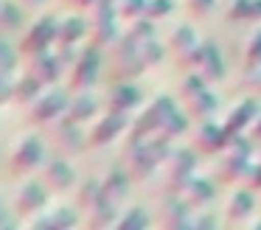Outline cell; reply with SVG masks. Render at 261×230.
Instances as JSON below:
<instances>
[{
	"mask_svg": "<svg viewBox=\"0 0 261 230\" xmlns=\"http://www.w3.org/2000/svg\"><path fill=\"white\" fill-rule=\"evenodd\" d=\"M255 160V146L247 135H233L227 149L222 151V160H219V168H216V180L219 183H227V185H236V183H244L250 166Z\"/></svg>",
	"mask_w": 261,
	"mask_h": 230,
	"instance_id": "4",
	"label": "cell"
},
{
	"mask_svg": "<svg viewBox=\"0 0 261 230\" xmlns=\"http://www.w3.org/2000/svg\"><path fill=\"white\" fill-rule=\"evenodd\" d=\"M255 208H258L255 191H250L247 185H244V188H236L230 194V199H227V205H225V216H227V222L242 224V222H250V219H253Z\"/></svg>",
	"mask_w": 261,
	"mask_h": 230,
	"instance_id": "23",
	"label": "cell"
},
{
	"mask_svg": "<svg viewBox=\"0 0 261 230\" xmlns=\"http://www.w3.org/2000/svg\"><path fill=\"white\" fill-rule=\"evenodd\" d=\"M48 135H51V146L54 151L65 157H73V155H82L87 146V132H82V123L70 121V118H57L54 123H48Z\"/></svg>",
	"mask_w": 261,
	"mask_h": 230,
	"instance_id": "13",
	"label": "cell"
},
{
	"mask_svg": "<svg viewBox=\"0 0 261 230\" xmlns=\"http://www.w3.org/2000/svg\"><path fill=\"white\" fill-rule=\"evenodd\" d=\"M180 95H182V107L194 121H208L216 115L219 110V95L211 90V84L202 79L199 70H188L180 82Z\"/></svg>",
	"mask_w": 261,
	"mask_h": 230,
	"instance_id": "3",
	"label": "cell"
},
{
	"mask_svg": "<svg viewBox=\"0 0 261 230\" xmlns=\"http://www.w3.org/2000/svg\"><path fill=\"white\" fill-rule=\"evenodd\" d=\"M129 123H132V115H129V112L107 110V112H104V115L90 126V132H87V146H90V149H104V146L115 143L121 135L129 132Z\"/></svg>",
	"mask_w": 261,
	"mask_h": 230,
	"instance_id": "14",
	"label": "cell"
},
{
	"mask_svg": "<svg viewBox=\"0 0 261 230\" xmlns=\"http://www.w3.org/2000/svg\"><path fill=\"white\" fill-rule=\"evenodd\" d=\"M247 138L253 140V146H255V149H261V112H258V115H255L253 126L247 129Z\"/></svg>",
	"mask_w": 261,
	"mask_h": 230,
	"instance_id": "48",
	"label": "cell"
},
{
	"mask_svg": "<svg viewBox=\"0 0 261 230\" xmlns=\"http://www.w3.org/2000/svg\"><path fill=\"white\" fill-rule=\"evenodd\" d=\"M20 50L12 48V42H9L6 34H0V73H6V76H14L20 67Z\"/></svg>",
	"mask_w": 261,
	"mask_h": 230,
	"instance_id": "37",
	"label": "cell"
},
{
	"mask_svg": "<svg viewBox=\"0 0 261 230\" xmlns=\"http://www.w3.org/2000/svg\"><path fill=\"white\" fill-rule=\"evenodd\" d=\"M230 22H261V0H233L227 9Z\"/></svg>",
	"mask_w": 261,
	"mask_h": 230,
	"instance_id": "33",
	"label": "cell"
},
{
	"mask_svg": "<svg viewBox=\"0 0 261 230\" xmlns=\"http://www.w3.org/2000/svg\"><path fill=\"white\" fill-rule=\"evenodd\" d=\"M85 216H87V227H93V230L115 227V224H118V216H121V202L104 196V199L98 202L93 211H87Z\"/></svg>",
	"mask_w": 261,
	"mask_h": 230,
	"instance_id": "28",
	"label": "cell"
},
{
	"mask_svg": "<svg viewBox=\"0 0 261 230\" xmlns=\"http://www.w3.org/2000/svg\"><path fill=\"white\" fill-rule=\"evenodd\" d=\"M79 208H70V205H54L45 208L42 213H37L34 219H29V227L37 230H70L79 224Z\"/></svg>",
	"mask_w": 261,
	"mask_h": 230,
	"instance_id": "19",
	"label": "cell"
},
{
	"mask_svg": "<svg viewBox=\"0 0 261 230\" xmlns=\"http://www.w3.org/2000/svg\"><path fill=\"white\" fill-rule=\"evenodd\" d=\"M197 174V149H186V146H174L169 160L163 163V185L166 194H182L188 180Z\"/></svg>",
	"mask_w": 261,
	"mask_h": 230,
	"instance_id": "11",
	"label": "cell"
},
{
	"mask_svg": "<svg viewBox=\"0 0 261 230\" xmlns=\"http://www.w3.org/2000/svg\"><path fill=\"white\" fill-rule=\"evenodd\" d=\"M101 50L96 42L82 45L79 59L73 62V67L68 70V87L73 93H82V90H93L98 84V76H101Z\"/></svg>",
	"mask_w": 261,
	"mask_h": 230,
	"instance_id": "12",
	"label": "cell"
},
{
	"mask_svg": "<svg viewBox=\"0 0 261 230\" xmlns=\"http://www.w3.org/2000/svg\"><path fill=\"white\" fill-rule=\"evenodd\" d=\"M182 196L188 199V205H191L194 211H202V208H208L216 196V180L205 177V174H194V177L188 180Z\"/></svg>",
	"mask_w": 261,
	"mask_h": 230,
	"instance_id": "25",
	"label": "cell"
},
{
	"mask_svg": "<svg viewBox=\"0 0 261 230\" xmlns=\"http://www.w3.org/2000/svg\"><path fill=\"white\" fill-rule=\"evenodd\" d=\"M216 9V0H188V14L194 17V20H205V17H211Z\"/></svg>",
	"mask_w": 261,
	"mask_h": 230,
	"instance_id": "42",
	"label": "cell"
},
{
	"mask_svg": "<svg viewBox=\"0 0 261 230\" xmlns=\"http://www.w3.org/2000/svg\"><path fill=\"white\" fill-rule=\"evenodd\" d=\"M25 25V11L23 3H14V0H0V34H14Z\"/></svg>",
	"mask_w": 261,
	"mask_h": 230,
	"instance_id": "32",
	"label": "cell"
},
{
	"mask_svg": "<svg viewBox=\"0 0 261 230\" xmlns=\"http://www.w3.org/2000/svg\"><path fill=\"white\" fill-rule=\"evenodd\" d=\"M166 48L169 54L174 56V65L180 67L182 73L188 70H197V62H199V50H202V39L197 37L191 25H174L166 37Z\"/></svg>",
	"mask_w": 261,
	"mask_h": 230,
	"instance_id": "8",
	"label": "cell"
},
{
	"mask_svg": "<svg viewBox=\"0 0 261 230\" xmlns=\"http://www.w3.org/2000/svg\"><path fill=\"white\" fill-rule=\"evenodd\" d=\"M197 70L202 73V79L208 84H216V82L225 79V59H222V50L216 48V42H205L202 39V50H199Z\"/></svg>",
	"mask_w": 261,
	"mask_h": 230,
	"instance_id": "24",
	"label": "cell"
},
{
	"mask_svg": "<svg viewBox=\"0 0 261 230\" xmlns=\"http://www.w3.org/2000/svg\"><path fill=\"white\" fill-rule=\"evenodd\" d=\"M242 67H244V70H255V67H261V28H255V31L247 37Z\"/></svg>",
	"mask_w": 261,
	"mask_h": 230,
	"instance_id": "38",
	"label": "cell"
},
{
	"mask_svg": "<svg viewBox=\"0 0 261 230\" xmlns=\"http://www.w3.org/2000/svg\"><path fill=\"white\" fill-rule=\"evenodd\" d=\"M227 143H230V132L222 121H214V118L199 121L197 132H194V149L199 155H219L227 149Z\"/></svg>",
	"mask_w": 261,
	"mask_h": 230,
	"instance_id": "18",
	"label": "cell"
},
{
	"mask_svg": "<svg viewBox=\"0 0 261 230\" xmlns=\"http://www.w3.org/2000/svg\"><path fill=\"white\" fill-rule=\"evenodd\" d=\"M242 87L250 90V95H258L261 93V67H255V70H244Z\"/></svg>",
	"mask_w": 261,
	"mask_h": 230,
	"instance_id": "44",
	"label": "cell"
},
{
	"mask_svg": "<svg viewBox=\"0 0 261 230\" xmlns=\"http://www.w3.org/2000/svg\"><path fill=\"white\" fill-rule=\"evenodd\" d=\"M68 104H70V95L65 90H57V87H45L29 107H25V123H34V126H48L54 123L57 118H62L68 112Z\"/></svg>",
	"mask_w": 261,
	"mask_h": 230,
	"instance_id": "10",
	"label": "cell"
},
{
	"mask_svg": "<svg viewBox=\"0 0 261 230\" xmlns=\"http://www.w3.org/2000/svg\"><path fill=\"white\" fill-rule=\"evenodd\" d=\"M171 11H174V0H149V6H146L149 20H163Z\"/></svg>",
	"mask_w": 261,
	"mask_h": 230,
	"instance_id": "41",
	"label": "cell"
},
{
	"mask_svg": "<svg viewBox=\"0 0 261 230\" xmlns=\"http://www.w3.org/2000/svg\"><path fill=\"white\" fill-rule=\"evenodd\" d=\"M87 22H90V42H96L98 48L107 50L110 45L118 39L121 34V17H118V3H110V0H96V3L87 9Z\"/></svg>",
	"mask_w": 261,
	"mask_h": 230,
	"instance_id": "6",
	"label": "cell"
},
{
	"mask_svg": "<svg viewBox=\"0 0 261 230\" xmlns=\"http://www.w3.org/2000/svg\"><path fill=\"white\" fill-rule=\"evenodd\" d=\"M107 107L110 110L135 115L143 107V90L138 87L132 79H126V82H113V87H110V93H107Z\"/></svg>",
	"mask_w": 261,
	"mask_h": 230,
	"instance_id": "20",
	"label": "cell"
},
{
	"mask_svg": "<svg viewBox=\"0 0 261 230\" xmlns=\"http://www.w3.org/2000/svg\"><path fill=\"white\" fill-rule=\"evenodd\" d=\"M250 224H253V227H261V219H253Z\"/></svg>",
	"mask_w": 261,
	"mask_h": 230,
	"instance_id": "51",
	"label": "cell"
},
{
	"mask_svg": "<svg viewBox=\"0 0 261 230\" xmlns=\"http://www.w3.org/2000/svg\"><path fill=\"white\" fill-rule=\"evenodd\" d=\"M166 54H169V48H166V42H160L158 37L141 42V62H143V67H146V70L158 67L160 62L166 59Z\"/></svg>",
	"mask_w": 261,
	"mask_h": 230,
	"instance_id": "36",
	"label": "cell"
},
{
	"mask_svg": "<svg viewBox=\"0 0 261 230\" xmlns=\"http://www.w3.org/2000/svg\"><path fill=\"white\" fill-rule=\"evenodd\" d=\"M244 185H247L250 191H255V194L261 191V157L258 155H255V160H253V166H250L247 177H244Z\"/></svg>",
	"mask_w": 261,
	"mask_h": 230,
	"instance_id": "43",
	"label": "cell"
},
{
	"mask_svg": "<svg viewBox=\"0 0 261 230\" xmlns=\"http://www.w3.org/2000/svg\"><path fill=\"white\" fill-rule=\"evenodd\" d=\"M174 140H169L166 135H152L146 140H124V151H121V163L126 166V171L132 174L135 183L149 180L158 168H163V163L169 160V155L174 151Z\"/></svg>",
	"mask_w": 261,
	"mask_h": 230,
	"instance_id": "1",
	"label": "cell"
},
{
	"mask_svg": "<svg viewBox=\"0 0 261 230\" xmlns=\"http://www.w3.org/2000/svg\"><path fill=\"white\" fill-rule=\"evenodd\" d=\"M177 107L180 104H177L171 95L158 93L152 101H146V104L138 110L135 118H132L129 132H126V140H146V138H152V135H158L160 126H163V121L177 110Z\"/></svg>",
	"mask_w": 261,
	"mask_h": 230,
	"instance_id": "5",
	"label": "cell"
},
{
	"mask_svg": "<svg viewBox=\"0 0 261 230\" xmlns=\"http://www.w3.org/2000/svg\"><path fill=\"white\" fill-rule=\"evenodd\" d=\"M107 65H110V79H113V82L138 79L146 70L143 62H141V39L132 31L118 34V39L107 48Z\"/></svg>",
	"mask_w": 261,
	"mask_h": 230,
	"instance_id": "2",
	"label": "cell"
},
{
	"mask_svg": "<svg viewBox=\"0 0 261 230\" xmlns=\"http://www.w3.org/2000/svg\"><path fill=\"white\" fill-rule=\"evenodd\" d=\"M191 121H194V118L188 115L186 110H180V107H177V110L163 121V126H160V135H166L169 140H180L182 135L188 132V123H191Z\"/></svg>",
	"mask_w": 261,
	"mask_h": 230,
	"instance_id": "34",
	"label": "cell"
},
{
	"mask_svg": "<svg viewBox=\"0 0 261 230\" xmlns=\"http://www.w3.org/2000/svg\"><path fill=\"white\" fill-rule=\"evenodd\" d=\"M45 157H48V151L40 135H23L14 143L12 155H9V174L12 177H29L37 168H42Z\"/></svg>",
	"mask_w": 261,
	"mask_h": 230,
	"instance_id": "9",
	"label": "cell"
},
{
	"mask_svg": "<svg viewBox=\"0 0 261 230\" xmlns=\"http://www.w3.org/2000/svg\"><path fill=\"white\" fill-rule=\"evenodd\" d=\"M59 3L70 6V9H90V6H93V0H59Z\"/></svg>",
	"mask_w": 261,
	"mask_h": 230,
	"instance_id": "49",
	"label": "cell"
},
{
	"mask_svg": "<svg viewBox=\"0 0 261 230\" xmlns=\"http://www.w3.org/2000/svg\"><path fill=\"white\" fill-rule=\"evenodd\" d=\"M258 112H261L258 98H255V95H244L239 104L230 107V112H227V118L222 123H225V129L230 132V138L233 135H247V129L253 126V121H255Z\"/></svg>",
	"mask_w": 261,
	"mask_h": 230,
	"instance_id": "21",
	"label": "cell"
},
{
	"mask_svg": "<svg viewBox=\"0 0 261 230\" xmlns=\"http://www.w3.org/2000/svg\"><path fill=\"white\" fill-rule=\"evenodd\" d=\"M194 208L188 205V199L182 194H166L160 202V219L158 222L169 230H194Z\"/></svg>",
	"mask_w": 261,
	"mask_h": 230,
	"instance_id": "17",
	"label": "cell"
},
{
	"mask_svg": "<svg viewBox=\"0 0 261 230\" xmlns=\"http://www.w3.org/2000/svg\"><path fill=\"white\" fill-rule=\"evenodd\" d=\"M17 213H12L6 205H3V199H0V230H6V227H17Z\"/></svg>",
	"mask_w": 261,
	"mask_h": 230,
	"instance_id": "47",
	"label": "cell"
},
{
	"mask_svg": "<svg viewBox=\"0 0 261 230\" xmlns=\"http://www.w3.org/2000/svg\"><path fill=\"white\" fill-rule=\"evenodd\" d=\"M101 183H104V191H107V196H110V199L124 202L126 196H129V185L135 183V180H132V174L126 171V166L121 163V166L107 168V174L101 177Z\"/></svg>",
	"mask_w": 261,
	"mask_h": 230,
	"instance_id": "27",
	"label": "cell"
},
{
	"mask_svg": "<svg viewBox=\"0 0 261 230\" xmlns=\"http://www.w3.org/2000/svg\"><path fill=\"white\" fill-rule=\"evenodd\" d=\"M104 196H107V191H104L101 180H98V177H87V180H82L79 188H76V208H79L82 213H87V211H93Z\"/></svg>",
	"mask_w": 261,
	"mask_h": 230,
	"instance_id": "30",
	"label": "cell"
},
{
	"mask_svg": "<svg viewBox=\"0 0 261 230\" xmlns=\"http://www.w3.org/2000/svg\"><path fill=\"white\" fill-rule=\"evenodd\" d=\"M126 31H132L141 42H146V39H152V37H158V28H154V20H149V17H141V20H135V22H129V28Z\"/></svg>",
	"mask_w": 261,
	"mask_h": 230,
	"instance_id": "40",
	"label": "cell"
},
{
	"mask_svg": "<svg viewBox=\"0 0 261 230\" xmlns=\"http://www.w3.org/2000/svg\"><path fill=\"white\" fill-rule=\"evenodd\" d=\"M90 34V22L82 14H68L59 20L57 31V45H82V39Z\"/></svg>",
	"mask_w": 261,
	"mask_h": 230,
	"instance_id": "26",
	"label": "cell"
},
{
	"mask_svg": "<svg viewBox=\"0 0 261 230\" xmlns=\"http://www.w3.org/2000/svg\"><path fill=\"white\" fill-rule=\"evenodd\" d=\"M96 112H98V98L90 90H82V93L70 95L65 118H70V121H76V123H87L90 118H96Z\"/></svg>",
	"mask_w": 261,
	"mask_h": 230,
	"instance_id": "29",
	"label": "cell"
},
{
	"mask_svg": "<svg viewBox=\"0 0 261 230\" xmlns=\"http://www.w3.org/2000/svg\"><path fill=\"white\" fill-rule=\"evenodd\" d=\"M20 3H23L25 9H42V6L48 3V0H20Z\"/></svg>",
	"mask_w": 261,
	"mask_h": 230,
	"instance_id": "50",
	"label": "cell"
},
{
	"mask_svg": "<svg viewBox=\"0 0 261 230\" xmlns=\"http://www.w3.org/2000/svg\"><path fill=\"white\" fill-rule=\"evenodd\" d=\"M149 0H118V17L124 22H135L141 17H146Z\"/></svg>",
	"mask_w": 261,
	"mask_h": 230,
	"instance_id": "39",
	"label": "cell"
},
{
	"mask_svg": "<svg viewBox=\"0 0 261 230\" xmlns=\"http://www.w3.org/2000/svg\"><path fill=\"white\" fill-rule=\"evenodd\" d=\"M45 90V84L40 82L37 76H31L29 70L25 73H14V104L20 107H29L37 95Z\"/></svg>",
	"mask_w": 261,
	"mask_h": 230,
	"instance_id": "31",
	"label": "cell"
},
{
	"mask_svg": "<svg viewBox=\"0 0 261 230\" xmlns=\"http://www.w3.org/2000/svg\"><path fill=\"white\" fill-rule=\"evenodd\" d=\"M202 227H219V219H216L208 208L194 213V230H202Z\"/></svg>",
	"mask_w": 261,
	"mask_h": 230,
	"instance_id": "46",
	"label": "cell"
},
{
	"mask_svg": "<svg viewBox=\"0 0 261 230\" xmlns=\"http://www.w3.org/2000/svg\"><path fill=\"white\" fill-rule=\"evenodd\" d=\"M51 205V188H48L42 180H29V183L20 185V191L14 194V205L12 211L17 213L23 222L34 219L37 213H42Z\"/></svg>",
	"mask_w": 261,
	"mask_h": 230,
	"instance_id": "15",
	"label": "cell"
},
{
	"mask_svg": "<svg viewBox=\"0 0 261 230\" xmlns=\"http://www.w3.org/2000/svg\"><path fill=\"white\" fill-rule=\"evenodd\" d=\"M25 70L40 79L45 87H54V84L65 76V67H62V62H59L57 50H45V54H40V56L25 59Z\"/></svg>",
	"mask_w": 261,
	"mask_h": 230,
	"instance_id": "22",
	"label": "cell"
},
{
	"mask_svg": "<svg viewBox=\"0 0 261 230\" xmlns=\"http://www.w3.org/2000/svg\"><path fill=\"white\" fill-rule=\"evenodd\" d=\"M42 183L51 188V194H68L70 188L76 185V171L73 166L68 163V157L59 155V151H51L42 163Z\"/></svg>",
	"mask_w": 261,
	"mask_h": 230,
	"instance_id": "16",
	"label": "cell"
},
{
	"mask_svg": "<svg viewBox=\"0 0 261 230\" xmlns=\"http://www.w3.org/2000/svg\"><path fill=\"white\" fill-rule=\"evenodd\" d=\"M57 31H59V17L54 14H40L31 20V25L23 31L20 37V56L23 59H31V56H40L45 50H51L57 45Z\"/></svg>",
	"mask_w": 261,
	"mask_h": 230,
	"instance_id": "7",
	"label": "cell"
},
{
	"mask_svg": "<svg viewBox=\"0 0 261 230\" xmlns=\"http://www.w3.org/2000/svg\"><path fill=\"white\" fill-rule=\"evenodd\" d=\"M9 101H14V76L0 73V107H6Z\"/></svg>",
	"mask_w": 261,
	"mask_h": 230,
	"instance_id": "45",
	"label": "cell"
},
{
	"mask_svg": "<svg viewBox=\"0 0 261 230\" xmlns=\"http://www.w3.org/2000/svg\"><path fill=\"white\" fill-rule=\"evenodd\" d=\"M149 224H152V216L143 211V205H132L118 216V224H115V227H121V230H146Z\"/></svg>",
	"mask_w": 261,
	"mask_h": 230,
	"instance_id": "35",
	"label": "cell"
}]
</instances>
